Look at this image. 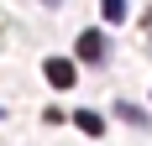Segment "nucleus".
Here are the masks:
<instances>
[{"label":"nucleus","mask_w":152,"mask_h":146,"mask_svg":"<svg viewBox=\"0 0 152 146\" xmlns=\"http://www.w3.org/2000/svg\"><path fill=\"white\" fill-rule=\"evenodd\" d=\"M79 120V131H89V136H100V131H105V120H100V115H89V110H84V115H74Z\"/></svg>","instance_id":"4"},{"label":"nucleus","mask_w":152,"mask_h":146,"mask_svg":"<svg viewBox=\"0 0 152 146\" xmlns=\"http://www.w3.org/2000/svg\"><path fill=\"white\" fill-rule=\"evenodd\" d=\"M47 5H58V0H47Z\"/></svg>","instance_id":"5"},{"label":"nucleus","mask_w":152,"mask_h":146,"mask_svg":"<svg viewBox=\"0 0 152 146\" xmlns=\"http://www.w3.org/2000/svg\"><path fill=\"white\" fill-rule=\"evenodd\" d=\"M47 84L68 89V84H74V63H63V58H47Z\"/></svg>","instance_id":"2"},{"label":"nucleus","mask_w":152,"mask_h":146,"mask_svg":"<svg viewBox=\"0 0 152 146\" xmlns=\"http://www.w3.org/2000/svg\"><path fill=\"white\" fill-rule=\"evenodd\" d=\"M79 58L84 63H105V37H100V31H84V37H79Z\"/></svg>","instance_id":"1"},{"label":"nucleus","mask_w":152,"mask_h":146,"mask_svg":"<svg viewBox=\"0 0 152 146\" xmlns=\"http://www.w3.org/2000/svg\"><path fill=\"white\" fill-rule=\"evenodd\" d=\"M100 11H105V21L115 26V21H126V0H100Z\"/></svg>","instance_id":"3"}]
</instances>
